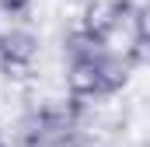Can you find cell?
Returning a JSON list of instances; mask_svg holds the SVG:
<instances>
[{
	"instance_id": "6da1fadb",
	"label": "cell",
	"mask_w": 150,
	"mask_h": 147,
	"mask_svg": "<svg viewBox=\"0 0 150 147\" xmlns=\"http://www.w3.org/2000/svg\"><path fill=\"white\" fill-rule=\"evenodd\" d=\"M133 7H136V4H129V0H87V7H84L77 28H80L84 35H91L94 42L108 46V39L119 35V32L129 25Z\"/></svg>"
},
{
	"instance_id": "7a4b0ae2",
	"label": "cell",
	"mask_w": 150,
	"mask_h": 147,
	"mask_svg": "<svg viewBox=\"0 0 150 147\" xmlns=\"http://www.w3.org/2000/svg\"><path fill=\"white\" fill-rule=\"evenodd\" d=\"M38 60V35L28 28L0 32V70L7 77H25Z\"/></svg>"
},
{
	"instance_id": "3957f363",
	"label": "cell",
	"mask_w": 150,
	"mask_h": 147,
	"mask_svg": "<svg viewBox=\"0 0 150 147\" xmlns=\"http://www.w3.org/2000/svg\"><path fill=\"white\" fill-rule=\"evenodd\" d=\"M94 63H98V95H101V98H112V95H119V91H126V88H129L136 63H133L126 53L101 49Z\"/></svg>"
},
{
	"instance_id": "277c9868",
	"label": "cell",
	"mask_w": 150,
	"mask_h": 147,
	"mask_svg": "<svg viewBox=\"0 0 150 147\" xmlns=\"http://www.w3.org/2000/svg\"><path fill=\"white\" fill-rule=\"evenodd\" d=\"M98 53L94 56H84V60H70L67 67V91L74 95L77 102H91V98H101L98 95Z\"/></svg>"
},
{
	"instance_id": "5b68a950",
	"label": "cell",
	"mask_w": 150,
	"mask_h": 147,
	"mask_svg": "<svg viewBox=\"0 0 150 147\" xmlns=\"http://www.w3.org/2000/svg\"><path fill=\"white\" fill-rule=\"evenodd\" d=\"M32 4H35V0H0V11L11 14V18H18V14H28Z\"/></svg>"
}]
</instances>
